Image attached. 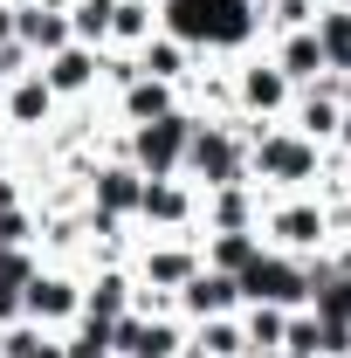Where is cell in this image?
<instances>
[{
	"instance_id": "1",
	"label": "cell",
	"mask_w": 351,
	"mask_h": 358,
	"mask_svg": "<svg viewBox=\"0 0 351 358\" xmlns=\"http://www.w3.org/2000/svg\"><path fill=\"white\" fill-rule=\"evenodd\" d=\"M159 28L173 42H186L193 55H214V62L262 48V21L248 0H159Z\"/></svg>"
},
{
	"instance_id": "2",
	"label": "cell",
	"mask_w": 351,
	"mask_h": 358,
	"mask_svg": "<svg viewBox=\"0 0 351 358\" xmlns=\"http://www.w3.org/2000/svg\"><path fill=\"white\" fill-rule=\"evenodd\" d=\"M179 179H193L200 193L248 179V138H241V124H234V117H193V138H186Z\"/></svg>"
},
{
	"instance_id": "3",
	"label": "cell",
	"mask_w": 351,
	"mask_h": 358,
	"mask_svg": "<svg viewBox=\"0 0 351 358\" xmlns=\"http://www.w3.org/2000/svg\"><path fill=\"white\" fill-rule=\"evenodd\" d=\"M255 234H262V248L296 255V262H303V255H324V248L338 241V234H331V207H324L317 193H275L262 207V227H255Z\"/></svg>"
},
{
	"instance_id": "4",
	"label": "cell",
	"mask_w": 351,
	"mask_h": 358,
	"mask_svg": "<svg viewBox=\"0 0 351 358\" xmlns=\"http://www.w3.org/2000/svg\"><path fill=\"white\" fill-rule=\"evenodd\" d=\"M186 138H193V110L179 103V110L152 117V124H124L117 131V152L138 166V179H173L179 159H186Z\"/></svg>"
},
{
	"instance_id": "5",
	"label": "cell",
	"mask_w": 351,
	"mask_h": 358,
	"mask_svg": "<svg viewBox=\"0 0 351 358\" xmlns=\"http://www.w3.org/2000/svg\"><path fill=\"white\" fill-rule=\"evenodd\" d=\"M227 76H234V117H255V124H282L289 117V76L268 62V48H248V55H234L227 62Z\"/></svg>"
},
{
	"instance_id": "6",
	"label": "cell",
	"mask_w": 351,
	"mask_h": 358,
	"mask_svg": "<svg viewBox=\"0 0 351 358\" xmlns=\"http://www.w3.org/2000/svg\"><path fill=\"white\" fill-rule=\"evenodd\" d=\"M21 317L42 324V331H69L83 317V268H62V262H42L21 289Z\"/></svg>"
},
{
	"instance_id": "7",
	"label": "cell",
	"mask_w": 351,
	"mask_h": 358,
	"mask_svg": "<svg viewBox=\"0 0 351 358\" xmlns=\"http://www.w3.org/2000/svg\"><path fill=\"white\" fill-rule=\"evenodd\" d=\"M234 282H241V303H275V310H303L310 303L303 262H296V255H275V248H262Z\"/></svg>"
},
{
	"instance_id": "8",
	"label": "cell",
	"mask_w": 351,
	"mask_h": 358,
	"mask_svg": "<svg viewBox=\"0 0 351 358\" xmlns=\"http://www.w3.org/2000/svg\"><path fill=\"white\" fill-rule=\"evenodd\" d=\"M200 227V186L193 179H145L138 193V234H186Z\"/></svg>"
},
{
	"instance_id": "9",
	"label": "cell",
	"mask_w": 351,
	"mask_h": 358,
	"mask_svg": "<svg viewBox=\"0 0 351 358\" xmlns=\"http://www.w3.org/2000/svg\"><path fill=\"white\" fill-rule=\"evenodd\" d=\"M186 324L179 317H145V310H124L110 324V358H179L186 352Z\"/></svg>"
},
{
	"instance_id": "10",
	"label": "cell",
	"mask_w": 351,
	"mask_h": 358,
	"mask_svg": "<svg viewBox=\"0 0 351 358\" xmlns=\"http://www.w3.org/2000/svg\"><path fill=\"white\" fill-rule=\"evenodd\" d=\"M35 69H42V83L55 90V103H89V96H103V48L69 42V48H55V55H42Z\"/></svg>"
},
{
	"instance_id": "11",
	"label": "cell",
	"mask_w": 351,
	"mask_h": 358,
	"mask_svg": "<svg viewBox=\"0 0 351 358\" xmlns=\"http://www.w3.org/2000/svg\"><path fill=\"white\" fill-rule=\"evenodd\" d=\"M55 117H62V103H55V90L42 83V69H28V76H14V83L0 90V124L14 138H42Z\"/></svg>"
},
{
	"instance_id": "12",
	"label": "cell",
	"mask_w": 351,
	"mask_h": 358,
	"mask_svg": "<svg viewBox=\"0 0 351 358\" xmlns=\"http://www.w3.org/2000/svg\"><path fill=\"white\" fill-rule=\"evenodd\" d=\"M262 207H268V193L248 186V179L214 186V193H200V234H255L262 227Z\"/></svg>"
},
{
	"instance_id": "13",
	"label": "cell",
	"mask_w": 351,
	"mask_h": 358,
	"mask_svg": "<svg viewBox=\"0 0 351 358\" xmlns=\"http://www.w3.org/2000/svg\"><path fill=\"white\" fill-rule=\"evenodd\" d=\"M241 310V282L234 275H220V268H200V275H186L173 289V317L193 331V324H207V317H234Z\"/></svg>"
},
{
	"instance_id": "14",
	"label": "cell",
	"mask_w": 351,
	"mask_h": 358,
	"mask_svg": "<svg viewBox=\"0 0 351 358\" xmlns=\"http://www.w3.org/2000/svg\"><path fill=\"white\" fill-rule=\"evenodd\" d=\"M338 117H345L338 90H331V76H317L310 90L289 96V117H282V124H289V131H303L310 145H331V138H338Z\"/></svg>"
},
{
	"instance_id": "15",
	"label": "cell",
	"mask_w": 351,
	"mask_h": 358,
	"mask_svg": "<svg viewBox=\"0 0 351 358\" xmlns=\"http://www.w3.org/2000/svg\"><path fill=\"white\" fill-rule=\"evenodd\" d=\"M131 62H138V76H152V83H173V90H179L200 62H207V55H193L186 42H173V35L159 28V35H145V42L131 48Z\"/></svg>"
},
{
	"instance_id": "16",
	"label": "cell",
	"mask_w": 351,
	"mask_h": 358,
	"mask_svg": "<svg viewBox=\"0 0 351 358\" xmlns=\"http://www.w3.org/2000/svg\"><path fill=\"white\" fill-rule=\"evenodd\" d=\"M14 42H21L35 62H42V55H55V48H69L76 35H69V14H62V7H42V0H28V7H14Z\"/></svg>"
},
{
	"instance_id": "17",
	"label": "cell",
	"mask_w": 351,
	"mask_h": 358,
	"mask_svg": "<svg viewBox=\"0 0 351 358\" xmlns=\"http://www.w3.org/2000/svg\"><path fill=\"white\" fill-rule=\"evenodd\" d=\"M131 268L110 262V268H83V317H96V324H117V317L131 310Z\"/></svg>"
},
{
	"instance_id": "18",
	"label": "cell",
	"mask_w": 351,
	"mask_h": 358,
	"mask_svg": "<svg viewBox=\"0 0 351 358\" xmlns=\"http://www.w3.org/2000/svg\"><path fill=\"white\" fill-rule=\"evenodd\" d=\"M103 103L117 110V124H152V117L179 110V90L173 83H152V76H131V83L117 90V96H103Z\"/></svg>"
},
{
	"instance_id": "19",
	"label": "cell",
	"mask_w": 351,
	"mask_h": 358,
	"mask_svg": "<svg viewBox=\"0 0 351 358\" xmlns=\"http://www.w3.org/2000/svg\"><path fill=\"white\" fill-rule=\"evenodd\" d=\"M262 48H268V62L289 76V90H310L317 76H331V69H324V48H317L310 28L303 35H275V42H262Z\"/></svg>"
},
{
	"instance_id": "20",
	"label": "cell",
	"mask_w": 351,
	"mask_h": 358,
	"mask_svg": "<svg viewBox=\"0 0 351 358\" xmlns=\"http://www.w3.org/2000/svg\"><path fill=\"white\" fill-rule=\"evenodd\" d=\"M310 35L324 48V69H351V7L345 0H324L317 21H310Z\"/></svg>"
},
{
	"instance_id": "21",
	"label": "cell",
	"mask_w": 351,
	"mask_h": 358,
	"mask_svg": "<svg viewBox=\"0 0 351 358\" xmlns=\"http://www.w3.org/2000/svg\"><path fill=\"white\" fill-rule=\"evenodd\" d=\"M282 331H289V310H275V303H241L248 358H275V352H282Z\"/></svg>"
},
{
	"instance_id": "22",
	"label": "cell",
	"mask_w": 351,
	"mask_h": 358,
	"mask_svg": "<svg viewBox=\"0 0 351 358\" xmlns=\"http://www.w3.org/2000/svg\"><path fill=\"white\" fill-rule=\"evenodd\" d=\"M145 35H159V0H117V7H110V42L103 48H124V55H131Z\"/></svg>"
},
{
	"instance_id": "23",
	"label": "cell",
	"mask_w": 351,
	"mask_h": 358,
	"mask_svg": "<svg viewBox=\"0 0 351 358\" xmlns=\"http://www.w3.org/2000/svg\"><path fill=\"white\" fill-rule=\"evenodd\" d=\"M255 255H262V234H200V262L220 275H241Z\"/></svg>"
},
{
	"instance_id": "24",
	"label": "cell",
	"mask_w": 351,
	"mask_h": 358,
	"mask_svg": "<svg viewBox=\"0 0 351 358\" xmlns=\"http://www.w3.org/2000/svg\"><path fill=\"white\" fill-rule=\"evenodd\" d=\"M193 352L207 358H248V338H241V310L234 317H207V324H193V338H186Z\"/></svg>"
},
{
	"instance_id": "25",
	"label": "cell",
	"mask_w": 351,
	"mask_h": 358,
	"mask_svg": "<svg viewBox=\"0 0 351 358\" xmlns=\"http://www.w3.org/2000/svg\"><path fill=\"white\" fill-rule=\"evenodd\" d=\"M317 7H324V0H262V7H255L262 42H275V35H303L310 21H317Z\"/></svg>"
},
{
	"instance_id": "26",
	"label": "cell",
	"mask_w": 351,
	"mask_h": 358,
	"mask_svg": "<svg viewBox=\"0 0 351 358\" xmlns=\"http://www.w3.org/2000/svg\"><path fill=\"white\" fill-rule=\"evenodd\" d=\"M110 7L117 0H69V35L83 48H103L110 42Z\"/></svg>"
},
{
	"instance_id": "27",
	"label": "cell",
	"mask_w": 351,
	"mask_h": 358,
	"mask_svg": "<svg viewBox=\"0 0 351 358\" xmlns=\"http://www.w3.org/2000/svg\"><path fill=\"white\" fill-rule=\"evenodd\" d=\"M35 234H42V214L21 200V207H0V248H35Z\"/></svg>"
},
{
	"instance_id": "28",
	"label": "cell",
	"mask_w": 351,
	"mask_h": 358,
	"mask_svg": "<svg viewBox=\"0 0 351 358\" xmlns=\"http://www.w3.org/2000/svg\"><path fill=\"white\" fill-rule=\"evenodd\" d=\"M21 289H28V282L0 275V331H7V324H21Z\"/></svg>"
},
{
	"instance_id": "29",
	"label": "cell",
	"mask_w": 351,
	"mask_h": 358,
	"mask_svg": "<svg viewBox=\"0 0 351 358\" xmlns=\"http://www.w3.org/2000/svg\"><path fill=\"white\" fill-rule=\"evenodd\" d=\"M331 234H338V241H351V193L331 207Z\"/></svg>"
},
{
	"instance_id": "30",
	"label": "cell",
	"mask_w": 351,
	"mask_h": 358,
	"mask_svg": "<svg viewBox=\"0 0 351 358\" xmlns=\"http://www.w3.org/2000/svg\"><path fill=\"white\" fill-rule=\"evenodd\" d=\"M331 90H338V103L351 110V69H331Z\"/></svg>"
},
{
	"instance_id": "31",
	"label": "cell",
	"mask_w": 351,
	"mask_h": 358,
	"mask_svg": "<svg viewBox=\"0 0 351 358\" xmlns=\"http://www.w3.org/2000/svg\"><path fill=\"white\" fill-rule=\"evenodd\" d=\"M331 145H338V152H351V110L338 117V138H331Z\"/></svg>"
},
{
	"instance_id": "32",
	"label": "cell",
	"mask_w": 351,
	"mask_h": 358,
	"mask_svg": "<svg viewBox=\"0 0 351 358\" xmlns=\"http://www.w3.org/2000/svg\"><path fill=\"white\" fill-rule=\"evenodd\" d=\"M7 7H28V0H7Z\"/></svg>"
}]
</instances>
